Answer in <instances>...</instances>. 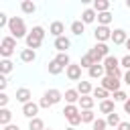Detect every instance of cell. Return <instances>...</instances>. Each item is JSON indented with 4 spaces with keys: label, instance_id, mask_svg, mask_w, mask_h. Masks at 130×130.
<instances>
[{
    "label": "cell",
    "instance_id": "cell-20",
    "mask_svg": "<svg viewBox=\"0 0 130 130\" xmlns=\"http://www.w3.org/2000/svg\"><path fill=\"white\" fill-rule=\"evenodd\" d=\"M24 41H26V49H32V51H37V49L43 45V41H41V39H37L32 32H28V37H26Z\"/></svg>",
    "mask_w": 130,
    "mask_h": 130
},
{
    "label": "cell",
    "instance_id": "cell-5",
    "mask_svg": "<svg viewBox=\"0 0 130 130\" xmlns=\"http://www.w3.org/2000/svg\"><path fill=\"white\" fill-rule=\"evenodd\" d=\"M93 37H95V43H106V41H112V30L110 26H95L93 30Z\"/></svg>",
    "mask_w": 130,
    "mask_h": 130
},
{
    "label": "cell",
    "instance_id": "cell-52",
    "mask_svg": "<svg viewBox=\"0 0 130 130\" xmlns=\"http://www.w3.org/2000/svg\"><path fill=\"white\" fill-rule=\"evenodd\" d=\"M91 130H93V128H91Z\"/></svg>",
    "mask_w": 130,
    "mask_h": 130
},
{
    "label": "cell",
    "instance_id": "cell-22",
    "mask_svg": "<svg viewBox=\"0 0 130 130\" xmlns=\"http://www.w3.org/2000/svg\"><path fill=\"white\" fill-rule=\"evenodd\" d=\"M93 100H100V102H104V100H110V91L108 89H104L102 85L100 87H93Z\"/></svg>",
    "mask_w": 130,
    "mask_h": 130
},
{
    "label": "cell",
    "instance_id": "cell-25",
    "mask_svg": "<svg viewBox=\"0 0 130 130\" xmlns=\"http://www.w3.org/2000/svg\"><path fill=\"white\" fill-rule=\"evenodd\" d=\"M20 10H22L24 14H35V12H37V4L30 2V0H24V2H20Z\"/></svg>",
    "mask_w": 130,
    "mask_h": 130
},
{
    "label": "cell",
    "instance_id": "cell-38",
    "mask_svg": "<svg viewBox=\"0 0 130 130\" xmlns=\"http://www.w3.org/2000/svg\"><path fill=\"white\" fill-rule=\"evenodd\" d=\"M91 128H93V130H106V128H108V122H106L104 118H95V122L91 124Z\"/></svg>",
    "mask_w": 130,
    "mask_h": 130
},
{
    "label": "cell",
    "instance_id": "cell-42",
    "mask_svg": "<svg viewBox=\"0 0 130 130\" xmlns=\"http://www.w3.org/2000/svg\"><path fill=\"white\" fill-rule=\"evenodd\" d=\"M8 100H10V98H8L6 93H0V108H6V106H8Z\"/></svg>",
    "mask_w": 130,
    "mask_h": 130
},
{
    "label": "cell",
    "instance_id": "cell-13",
    "mask_svg": "<svg viewBox=\"0 0 130 130\" xmlns=\"http://www.w3.org/2000/svg\"><path fill=\"white\" fill-rule=\"evenodd\" d=\"M83 24H91V22H95L98 20V12L93 10V8H85L83 12H81V18H79Z\"/></svg>",
    "mask_w": 130,
    "mask_h": 130
},
{
    "label": "cell",
    "instance_id": "cell-29",
    "mask_svg": "<svg viewBox=\"0 0 130 130\" xmlns=\"http://www.w3.org/2000/svg\"><path fill=\"white\" fill-rule=\"evenodd\" d=\"M112 18H114L112 12H100V14H98V24H100V26H108V24L112 22Z\"/></svg>",
    "mask_w": 130,
    "mask_h": 130
},
{
    "label": "cell",
    "instance_id": "cell-47",
    "mask_svg": "<svg viewBox=\"0 0 130 130\" xmlns=\"http://www.w3.org/2000/svg\"><path fill=\"white\" fill-rule=\"evenodd\" d=\"M4 130H20L16 124H8V126H4Z\"/></svg>",
    "mask_w": 130,
    "mask_h": 130
},
{
    "label": "cell",
    "instance_id": "cell-2",
    "mask_svg": "<svg viewBox=\"0 0 130 130\" xmlns=\"http://www.w3.org/2000/svg\"><path fill=\"white\" fill-rule=\"evenodd\" d=\"M104 69H106V75H110V77H118V79L124 77L122 67H120V59L114 57V55H108L104 59Z\"/></svg>",
    "mask_w": 130,
    "mask_h": 130
},
{
    "label": "cell",
    "instance_id": "cell-35",
    "mask_svg": "<svg viewBox=\"0 0 130 130\" xmlns=\"http://www.w3.org/2000/svg\"><path fill=\"white\" fill-rule=\"evenodd\" d=\"M79 65H81V69H89L91 65H95V61L91 59V55H89V53H85V55L81 57V61H79Z\"/></svg>",
    "mask_w": 130,
    "mask_h": 130
},
{
    "label": "cell",
    "instance_id": "cell-19",
    "mask_svg": "<svg viewBox=\"0 0 130 130\" xmlns=\"http://www.w3.org/2000/svg\"><path fill=\"white\" fill-rule=\"evenodd\" d=\"M77 114H81V110H79V106L77 104H67L65 108H63V116L69 120V118H73V116H77Z\"/></svg>",
    "mask_w": 130,
    "mask_h": 130
},
{
    "label": "cell",
    "instance_id": "cell-46",
    "mask_svg": "<svg viewBox=\"0 0 130 130\" xmlns=\"http://www.w3.org/2000/svg\"><path fill=\"white\" fill-rule=\"evenodd\" d=\"M122 79H124V83H126V85H130V71H126Z\"/></svg>",
    "mask_w": 130,
    "mask_h": 130
},
{
    "label": "cell",
    "instance_id": "cell-14",
    "mask_svg": "<svg viewBox=\"0 0 130 130\" xmlns=\"http://www.w3.org/2000/svg\"><path fill=\"white\" fill-rule=\"evenodd\" d=\"M43 95H45V98H47V100H49V102H51L53 106H55V104H59V102L63 100V93H61L59 89H55V87H51V89H47V91H45Z\"/></svg>",
    "mask_w": 130,
    "mask_h": 130
},
{
    "label": "cell",
    "instance_id": "cell-50",
    "mask_svg": "<svg viewBox=\"0 0 130 130\" xmlns=\"http://www.w3.org/2000/svg\"><path fill=\"white\" fill-rule=\"evenodd\" d=\"M126 8H130V0H128V2H126Z\"/></svg>",
    "mask_w": 130,
    "mask_h": 130
},
{
    "label": "cell",
    "instance_id": "cell-41",
    "mask_svg": "<svg viewBox=\"0 0 130 130\" xmlns=\"http://www.w3.org/2000/svg\"><path fill=\"white\" fill-rule=\"evenodd\" d=\"M6 87H8V79H6V75H0V91L4 93Z\"/></svg>",
    "mask_w": 130,
    "mask_h": 130
},
{
    "label": "cell",
    "instance_id": "cell-26",
    "mask_svg": "<svg viewBox=\"0 0 130 130\" xmlns=\"http://www.w3.org/2000/svg\"><path fill=\"white\" fill-rule=\"evenodd\" d=\"M47 71H49L51 75H59V73H63V67H61L55 59H51V61L47 63Z\"/></svg>",
    "mask_w": 130,
    "mask_h": 130
},
{
    "label": "cell",
    "instance_id": "cell-48",
    "mask_svg": "<svg viewBox=\"0 0 130 130\" xmlns=\"http://www.w3.org/2000/svg\"><path fill=\"white\" fill-rule=\"evenodd\" d=\"M126 49H128V53H130V37H128V41H126V45H124Z\"/></svg>",
    "mask_w": 130,
    "mask_h": 130
},
{
    "label": "cell",
    "instance_id": "cell-1",
    "mask_svg": "<svg viewBox=\"0 0 130 130\" xmlns=\"http://www.w3.org/2000/svg\"><path fill=\"white\" fill-rule=\"evenodd\" d=\"M8 32L10 37H14L16 41L18 39H26L28 37V30H26V24L20 16H10V22H8Z\"/></svg>",
    "mask_w": 130,
    "mask_h": 130
},
{
    "label": "cell",
    "instance_id": "cell-40",
    "mask_svg": "<svg viewBox=\"0 0 130 130\" xmlns=\"http://www.w3.org/2000/svg\"><path fill=\"white\" fill-rule=\"evenodd\" d=\"M8 22H10V18L4 14V12H0V28H4V26H8Z\"/></svg>",
    "mask_w": 130,
    "mask_h": 130
},
{
    "label": "cell",
    "instance_id": "cell-24",
    "mask_svg": "<svg viewBox=\"0 0 130 130\" xmlns=\"http://www.w3.org/2000/svg\"><path fill=\"white\" fill-rule=\"evenodd\" d=\"M83 32H85V24H83L81 20H73V22H71V35L81 37Z\"/></svg>",
    "mask_w": 130,
    "mask_h": 130
},
{
    "label": "cell",
    "instance_id": "cell-44",
    "mask_svg": "<svg viewBox=\"0 0 130 130\" xmlns=\"http://www.w3.org/2000/svg\"><path fill=\"white\" fill-rule=\"evenodd\" d=\"M116 130H130V122H120V126Z\"/></svg>",
    "mask_w": 130,
    "mask_h": 130
},
{
    "label": "cell",
    "instance_id": "cell-9",
    "mask_svg": "<svg viewBox=\"0 0 130 130\" xmlns=\"http://www.w3.org/2000/svg\"><path fill=\"white\" fill-rule=\"evenodd\" d=\"M87 75H89V79H102V77L106 75L104 63H95V65H91V67L87 69Z\"/></svg>",
    "mask_w": 130,
    "mask_h": 130
},
{
    "label": "cell",
    "instance_id": "cell-8",
    "mask_svg": "<svg viewBox=\"0 0 130 130\" xmlns=\"http://www.w3.org/2000/svg\"><path fill=\"white\" fill-rule=\"evenodd\" d=\"M128 41V32L124 28H114L112 30V43L114 45H126Z\"/></svg>",
    "mask_w": 130,
    "mask_h": 130
},
{
    "label": "cell",
    "instance_id": "cell-4",
    "mask_svg": "<svg viewBox=\"0 0 130 130\" xmlns=\"http://www.w3.org/2000/svg\"><path fill=\"white\" fill-rule=\"evenodd\" d=\"M120 83H122V81H120L118 77H110V75H104V77L100 79V85H102L104 89H108L110 93H116V91L120 89Z\"/></svg>",
    "mask_w": 130,
    "mask_h": 130
},
{
    "label": "cell",
    "instance_id": "cell-36",
    "mask_svg": "<svg viewBox=\"0 0 130 130\" xmlns=\"http://www.w3.org/2000/svg\"><path fill=\"white\" fill-rule=\"evenodd\" d=\"M30 32H32L37 39H41V41H45V37H47V30H45L43 26H39V24H37V26H32V30H30Z\"/></svg>",
    "mask_w": 130,
    "mask_h": 130
},
{
    "label": "cell",
    "instance_id": "cell-7",
    "mask_svg": "<svg viewBox=\"0 0 130 130\" xmlns=\"http://www.w3.org/2000/svg\"><path fill=\"white\" fill-rule=\"evenodd\" d=\"M39 110H41V106H39L37 102H28V104H24V106H22V116H26L28 120L39 118V116H37V114H39Z\"/></svg>",
    "mask_w": 130,
    "mask_h": 130
},
{
    "label": "cell",
    "instance_id": "cell-17",
    "mask_svg": "<svg viewBox=\"0 0 130 130\" xmlns=\"http://www.w3.org/2000/svg\"><path fill=\"white\" fill-rule=\"evenodd\" d=\"M77 106H79V110H93L95 100H93V95H81Z\"/></svg>",
    "mask_w": 130,
    "mask_h": 130
},
{
    "label": "cell",
    "instance_id": "cell-30",
    "mask_svg": "<svg viewBox=\"0 0 130 130\" xmlns=\"http://www.w3.org/2000/svg\"><path fill=\"white\" fill-rule=\"evenodd\" d=\"M55 61L63 67V69H67L69 65H71V59H69V55L67 53H57V57H55Z\"/></svg>",
    "mask_w": 130,
    "mask_h": 130
},
{
    "label": "cell",
    "instance_id": "cell-3",
    "mask_svg": "<svg viewBox=\"0 0 130 130\" xmlns=\"http://www.w3.org/2000/svg\"><path fill=\"white\" fill-rule=\"evenodd\" d=\"M14 49H16V39L14 37H4L2 39V45H0V55H2V59H8L12 53H14Z\"/></svg>",
    "mask_w": 130,
    "mask_h": 130
},
{
    "label": "cell",
    "instance_id": "cell-18",
    "mask_svg": "<svg viewBox=\"0 0 130 130\" xmlns=\"http://www.w3.org/2000/svg\"><path fill=\"white\" fill-rule=\"evenodd\" d=\"M100 112L102 114H112V112H116V102L110 98V100H104V102H100Z\"/></svg>",
    "mask_w": 130,
    "mask_h": 130
},
{
    "label": "cell",
    "instance_id": "cell-32",
    "mask_svg": "<svg viewBox=\"0 0 130 130\" xmlns=\"http://www.w3.org/2000/svg\"><path fill=\"white\" fill-rule=\"evenodd\" d=\"M106 122H108V126H114V128H118L122 120H120V114L112 112V114H108V116H106Z\"/></svg>",
    "mask_w": 130,
    "mask_h": 130
},
{
    "label": "cell",
    "instance_id": "cell-21",
    "mask_svg": "<svg viewBox=\"0 0 130 130\" xmlns=\"http://www.w3.org/2000/svg\"><path fill=\"white\" fill-rule=\"evenodd\" d=\"M37 59V51H32V49H22L20 51V61L22 63H32Z\"/></svg>",
    "mask_w": 130,
    "mask_h": 130
},
{
    "label": "cell",
    "instance_id": "cell-15",
    "mask_svg": "<svg viewBox=\"0 0 130 130\" xmlns=\"http://www.w3.org/2000/svg\"><path fill=\"white\" fill-rule=\"evenodd\" d=\"M75 89L79 91V95H91V93H93V85H91V81H85V79H81V81L77 83Z\"/></svg>",
    "mask_w": 130,
    "mask_h": 130
},
{
    "label": "cell",
    "instance_id": "cell-51",
    "mask_svg": "<svg viewBox=\"0 0 130 130\" xmlns=\"http://www.w3.org/2000/svg\"><path fill=\"white\" fill-rule=\"evenodd\" d=\"M45 130H53V128H45Z\"/></svg>",
    "mask_w": 130,
    "mask_h": 130
},
{
    "label": "cell",
    "instance_id": "cell-45",
    "mask_svg": "<svg viewBox=\"0 0 130 130\" xmlns=\"http://www.w3.org/2000/svg\"><path fill=\"white\" fill-rule=\"evenodd\" d=\"M122 106H124V112H126V114H130V98H128V100H126Z\"/></svg>",
    "mask_w": 130,
    "mask_h": 130
},
{
    "label": "cell",
    "instance_id": "cell-16",
    "mask_svg": "<svg viewBox=\"0 0 130 130\" xmlns=\"http://www.w3.org/2000/svg\"><path fill=\"white\" fill-rule=\"evenodd\" d=\"M63 98H65V102L67 104H79V91L75 89V87H71V89H65V93H63Z\"/></svg>",
    "mask_w": 130,
    "mask_h": 130
},
{
    "label": "cell",
    "instance_id": "cell-28",
    "mask_svg": "<svg viewBox=\"0 0 130 130\" xmlns=\"http://www.w3.org/2000/svg\"><path fill=\"white\" fill-rule=\"evenodd\" d=\"M81 122L83 124H93L95 122V112L93 110H81Z\"/></svg>",
    "mask_w": 130,
    "mask_h": 130
},
{
    "label": "cell",
    "instance_id": "cell-34",
    "mask_svg": "<svg viewBox=\"0 0 130 130\" xmlns=\"http://www.w3.org/2000/svg\"><path fill=\"white\" fill-rule=\"evenodd\" d=\"M93 49H95V51H98V53H100L104 59L110 55V47H108L106 43H95V45H93Z\"/></svg>",
    "mask_w": 130,
    "mask_h": 130
},
{
    "label": "cell",
    "instance_id": "cell-27",
    "mask_svg": "<svg viewBox=\"0 0 130 130\" xmlns=\"http://www.w3.org/2000/svg\"><path fill=\"white\" fill-rule=\"evenodd\" d=\"M10 120H12V112L8 108H0V124L2 126H8Z\"/></svg>",
    "mask_w": 130,
    "mask_h": 130
},
{
    "label": "cell",
    "instance_id": "cell-12",
    "mask_svg": "<svg viewBox=\"0 0 130 130\" xmlns=\"http://www.w3.org/2000/svg\"><path fill=\"white\" fill-rule=\"evenodd\" d=\"M30 98H32V93H30L28 87H18V89H16V102H20L22 106L28 104V102H32Z\"/></svg>",
    "mask_w": 130,
    "mask_h": 130
},
{
    "label": "cell",
    "instance_id": "cell-37",
    "mask_svg": "<svg viewBox=\"0 0 130 130\" xmlns=\"http://www.w3.org/2000/svg\"><path fill=\"white\" fill-rule=\"evenodd\" d=\"M112 100H114V102H120V104H124V102L128 100V95H126V91H122V89H118L116 93H112Z\"/></svg>",
    "mask_w": 130,
    "mask_h": 130
},
{
    "label": "cell",
    "instance_id": "cell-49",
    "mask_svg": "<svg viewBox=\"0 0 130 130\" xmlns=\"http://www.w3.org/2000/svg\"><path fill=\"white\" fill-rule=\"evenodd\" d=\"M65 130H77V128H73V126H67V128H65Z\"/></svg>",
    "mask_w": 130,
    "mask_h": 130
},
{
    "label": "cell",
    "instance_id": "cell-39",
    "mask_svg": "<svg viewBox=\"0 0 130 130\" xmlns=\"http://www.w3.org/2000/svg\"><path fill=\"white\" fill-rule=\"evenodd\" d=\"M120 67H124L126 71H130V53H126V55L120 59Z\"/></svg>",
    "mask_w": 130,
    "mask_h": 130
},
{
    "label": "cell",
    "instance_id": "cell-11",
    "mask_svg": "<svg viewBox=\"0 0 130 130\" xmlns=\"http://www.w3.org/2000/svg\"><path fill=\"white\" fill-rule=\"evenodd\" d=\"M55 49L59 51V53H67V49H71V39L69 37H59V39H55Z\"/></svg>",
    "mask_w": 130,
    "mask_h": 130
},
{
    "label": "cell",
    "instance_id": "cell-10",
    "mask_svg": "<svg viewBox=\"0 0 130 130\" xmlns=\"http://www.w3.org/2000/svg\"><path fill=\"white\" fill-rule=\"evenodd\" d=\"M49 35H53L55 39L63 37V35H65V24H63L61 20H53L51 26H49Z\"/></svg>",
    "mask_w": 130,
    "mask_h": 130
},
{
    "label": "cell",
    "instance_id": "cell-31",
    "mask_svg": "<svg viewBox=\"0 0 130 130\" xmlns=\"http://www.w3.org/2000/svg\"><path fill=\"white\" fill-rule=\"evenodd\" d=\"M12 69H14V65H12L10 59H2L0 61V75H8Z\"/></svg>",
    "mask_w": 130,
    "mask_h": 130
},
{
    "label": "cell",
    "instance_id": "cell-6",
    "mask_svg": "<svg viewBox=\"0 0 130 130\" xmlns=\"http://www.w3.org/2000/svg\"><path fill=\"white\" fill-rule=\"evenodd\" d=\"M65 75H67V79L69 81H81V65L79 63H71L67 69H65Z\"/></svg>",
    "mask_w": 130,
    "mask_h": 130
},
{
    "label": "cell",
    "instance_id": "cell-33",
    "mask_svg": "<svg viewBox=\"0 0 130 130\" xmlns=\"http://www.w3.org/2000/svg\"><path fill=\"white\" fill-rule=\"evenodd\" d=\"M28 130H45V122L41 118H32L28 120Z\"/></svg>",
    "mask_w": 130,
    "mask_h": 130
},
{
    "label": "cell",
    "instance_id": "cell-43",
    "mask_svg": "<svg viewBox=\"0 0 130 130\" xmlns=\"http://www.w3.org/2000/svg\"><path fill=\"white\" fill-rule=\"evenodd\" d=\"M39 106H41V108H45V110H47V108H51V106H53V104H51V102H49V100H47V98H45V95H43V98H41V102H39Z\"/></svg>",
    "mask_w": 130,
    "mask_h": 130
},
{
    "label": "cell",
    "instance_id": "cell-23",
    "mask_svg": "<svg viewBox=\"0 0 130 130\" xmlns=\"http://www.w3.org/2000/svg\"><path fill=\"white\" fill-rule=\"evenodd\" d=\"M91 8H93L98 14H100V12H110V2H108V0H95Z\"/></svg>",
    "mask_w": 130,
    "mask_h": 130
}]
</instances>
